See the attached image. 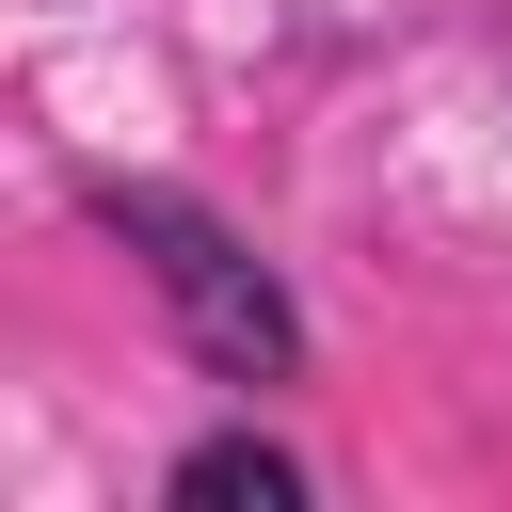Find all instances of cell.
I'll return each instance as SVG.
<instances>
[{
    "label": "cell",
    "instance_id": "6da1fadb",
    "mask_svg": "<svg viewBox=\"0 0 512 512\" xmlns=\"http://www.w3.org/2000/svg\"><path fill=\"white\" fill-rule=\"evenodd\" d=\"M96 224L144 256L160 320L192 336V368H224V384H288V368H304V304L272 288V256H256L224 208H192V192H160V176H112Z\"/></svg>",
    "mask_w": 512,
    "mask_h": 512
},
{
    "label": "cell",
    "instance_id": "7a4b0ae2",
    "mask_svg": "<svg viewBox=\"0 0 512 512\" xmlns=\"http://www.w3.org/2000/svg\"><path fill=\"white\" fill-rule=\"evenodd\" d=\"M176 496H192V512H224V496L288 512V496H304V464H288V448H256V432H224V448H192V464H176Z\"/></svg>",
    "mask_w": 512,
    "mask_h": 512
}]
</instances>
